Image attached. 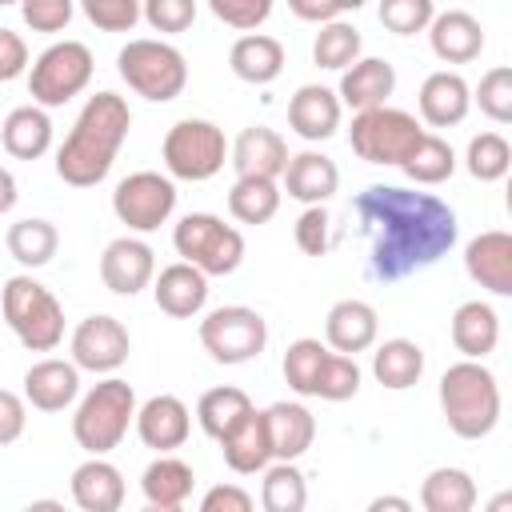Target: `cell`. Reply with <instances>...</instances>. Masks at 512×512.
Returning <instances> with one entry per match:
<instances>
[{
  "label": "cell",
  "mask_w": 512,
  "mask_h": 512,
  "mask_svg": "<svg viewBox=\"0 0 512 512\" xmlns=\"http://www.w3.org/2000/svg\"><path fill=\"white\" fill-rule=\"evenodd\" d=\"M436 0H380V24L396 36H416L432 24Z\"/></svg>",
  "instance_id": "obj_45"
},
{
  "label": "cell",
  "mask_w": 512,
  "mask_h": 512,
  "mask_svg": "<svg viewBox=\"0 0 512 512\" xmlns=\"http://www.w3.org/2000/svg\"><path fill=\"white\" fill-rule=\"evenodd\" d=\"M372 376H376L384 388H392V392L412 388V384L424 376V348H420L416 340H404V336L384 340V344L372 352Z\"/></svg>",
  "instance_id": "obj_33"
},
{
  "label": "cell",
  "mask_w": 512,
  "mask_h": 512,
  "mask_svg": "<svg viewBox=\"0 0 512 512\" xmlns=\"http://www.w3.org/2000/svg\"><path fill=\"white\" fill-rule=\"evenodd\" d=\"M356 392H360V364H356V356L328 352L324 364H320V376H316V392L312 396L340 404V400H352Z\"/></svg>",
  "instance_id": "obj_43"
},
{
  "label": "cell",
  "mask_w": 512,
  "mask_h": 512,
  "mask_svg": "<svg viewBox=\"0 0 512 512\" xmlns=\"http://www.w3.org/2000/svg\"><path fill=\"white\" fill-rule=\"evenodd\" d=\"M332 4H336V12H360L368 0H332Z\"/></svg>",
  "instance_id": "obj_57"
},
{
  "label": "cell",
  "mask_w": 512,
  "mask_h": 512,
  "mask_svg": "<svg viewBox=\"0 0 512 512\" xmlns=\"http://www.w3.org/2000/svg\"><path fill=\"white\" fill-rule=\"evenodd\" d=\"M264 428L272 444V460H300L316 440V420L296 400H276L264 408Z\"/></svg>",
  "instance_id": "obj_25"
},
{
  "label": "cell",
  "mask_w": 512,
  "mask_h": 512,
  "mask_svg": "<svg viewBox=\"0 0 512 512\" xmlns=\"http://www.w3.org/2000/svg\"><path fill=\"white\" fill-rule=\"evenodd\" d=\"M376 332H380V320H376V308L368 300H336L324 316V340L332 352H344V356H356V352H368L376 344Z\"/></svg>",
  "instance_id": "obj_19"
},
{
  "label": "cell",
  "mask_w": 512,
  "mask_h": 512,
  "mask_svg": "<svg viewBox=\"0 0 512 512\" xmlns=\"http://www.w3.org/2000/svg\"><path fill=\"white\" fill-rule=\"evenodd\" d=\"M24 68H28V44H24V36L12 32V28H0V84L24 76Z\"/></svg>",
  "instance_id": "obj_51"
},
{
  "label": "cell",
  "mask_w": 512,
  "mask_h": 512,
  "mask_svg": "<svg viewBox=\"0 0 512 512\" xmlns=\"http://www.w3.org/2000/svg\"><path fill=\"white\" fill-rule=\"evenodd\" d=\"M328 352L332 348L312 340V336H300V340L288 344V352H284V380H288V388L296 396H312L316 392V376H320V364H324Z\"/></svg>",
  "instance_id": "obj_42"
},
{
  "label": "cell",
  "mask_w": 512,
  "mask_h": 512,
  "mask_svg": "<svg viewBox=\"0 0 512 512\" xmlns=\"http://www.w3.org/2000/svg\"><path fill=\"white\" fill-rule=\"evenodd\" d=\"M24 424H28L24 396L0 388V448H4V444H16V440L24 436Z\"/></svg>",
  "instance_id": "obj_52"
},
{
  "label": "cell",
  "mask_w": 512,
  "mask_h": 512,
  "mask_svg": "<svg viewBox=\"0 0 512 512\" xmlns=\"http://www.w3.org/2000/svg\"><path fill=\"white\" fill-rule=\"evenodd\" d=\"M0 140L8 148V156L16 160H40L52 148V120L48 108L40 104H20L8 112V120L0 124Z\"/></svg>",
  "instance_id": "obj_32"
},
{
  "label": "cell",
  "mask_w": 512,
  "mask_h": 512,
  "mask_svg": "<svg viewBox=\"0 0 512 512\" xmlns=\"http://www.w3.org/2000/svg\"><path fill=\"white\" fill-rule=\"evenodd\" d=\"M464 164H468V176L480 180V184H496L508 176L512 168V148L500 132H480L468 140V152H464Z\"/></svg>",
  "instance_id": "obj_41"
},
{
  "label": "cell",
  "mask_w": 512,
  "mask_h": 512,
  "mask_svg": "<svg viewBox=\"0 0 512 512\" xmlns=\"http://www.w3.org/2000/svg\"><path fill=\"white\" fill-rule=\"evenodd\" d=\"M76 0H20V16L32 32H64L72 24Z\"/></svg>",
  "instance_id": "obj_50"
},
{
  "label": "cell",
  "mask_w": 512,
  "mask_h": 512,
  "mask_svg": "<svg viewBox=\"0 0 512 512\" xmlns=\"http://www.w3.org/2000/svg\"><path fill=\"white\" fill-rule=\"evenodd\" d=\"M396 92V68L384 56H356L344 72H340V104H348L352 112L388 104V96Z\"/></svg>",
  "instance_id": "obj_20"
},
{
  "label": "cell",
  "mask_w": 512,
  "mask_h": 512,
  "mask_svg": "<svg viewBox=\"0 0 512 512\" xmlns=\"http://www.w3.org/2000/svg\"><path fill=\"white\" fill-rule=\"evenodd\" d=\"M260 504H264L268 512H300V508L308 504V484H304V472L296 468V460L264 464Z\"/></svg>",
  "instance_id": "obj_38"
},
{
  "label": "cell",
  "mask_w": 512,
  "mask_h": 512,
  "mask_svg": "<svg viewBox=\"0 0 512 512\" xmlns=\"http://www.w3.org/2000/svg\"><path fill=\"white\" fill-rule=\"evenodd\" d=\"M68 348H72V364H76L80 372L112 376V372L128 360V352H132V336H128V328H124L116 316L96 312V316H84V320L76 324Z\"/></svg>",
  "instance_id": "obj_13"
},
{
  "label": "cell",
  "mask_w": 512,
  "mask_h": 512,
  "mask_svg": "<svg viewBox=\"0 0 512 512\" xmlns=\"http://www.w3.org/2000/svg\"><path fill=\"white\" fill-rule=\"evenodd\" d=\"M352 208L368 240V276L380 284H396L440 264L460 236L456 212L432 192L372 184L356 196Z\"/></svg>",
  "instance_id": "obj_1"
},
{
  "label": "cell",
  "mask_w": 512,
  "mask_h": 512,
  "mask_svg": "<svg viewBox=\"0 0 512 512\" xmlns=\"http://www.w3.org/2000/svg\"><path fill=\"white\" fill-rule=\"evenodd\" d=\"M288 164V144L276 128H264V124H252L236 136L232 144V168L236 176H264V180H280Z\"/></svg>",
  "instance_id": "obj_26"
},
{
  "label": "cell",
  "mask_w": 512,
  "mask_h": 512,
  "mask_svg": "<svg viewBox=\"0 0 512 512\" xmlns=\"http://www.w3.org/2000/svg\"><path fill=\"white\" fill-rule=\"evenodd\" d=\"M80 8L100 32H132L140 20V0H80Z\"/></svg>",
  "instance_id": "obj_48"
},
{
  "label": "cell",
  "mask_w": 512,
  "mask_h": 512,
  "mask_svg": "<svg viewBox=\"0 0 512 512\" xmlns=\"http://www.w3.org/2000/svg\"><path fill=\"white\" fill-rule=\"evenodd\" d=\"M0 312L28 352H52L64 340L60 300L32 276H12L0 292Z\"/></svg>",
  "instance_id": "obj_6"
},
{
  "label": "cell",
  "mask_w": 512,
  "mask_h": 512,
  "mask_svg": "<svg viewBox=\"0 0 512 512\" xmlns=\"http://www.w3.org/2000/svg\"><path fill=\"white\" fill-rule=\"evenodd\" d=\"M288 8H292V16H300L308 24H324V20H336L340 16L332 0H288Z\"/></svg>",
  "instance_id": "obj_54"
},
{
  "label": "cell",
  "mask_w": 512,
  "mask_h": 512,
  "mask_svg": "<svg viewBox=\"0 0 512 512\" xmlns=\"http://www.w3.org/2000/svg\"><path fill=\"white\" fill-rule=\"evenodd\" d=\"M280 176H284V192H288L292 200H300V204H324V200H332L336 188H340V168H336V160L324 156V152H316V148L288 156V164H284Z\"/></svg>",
  "instance_id": "obj_24"
},
{
  "label": "cell",
  "mask_w": 512,
  "mask_h": 512,
  "mask_svg": "<svg viewBox=\"0 0 512 512\" xmlns=\"http://www.w3.org/2000/svg\"><path fill=\"white\" fill-rule=\"evenodd\" d=\"M132 424H136V436H140L144 448H152V452H176L188 440V432H192V412H188V404L180 396L160 392V396H152V400H144L136 408V420Z\"/></svg>",
  "instance_id": "obj_15"
},
{
  "label": "cell",
  "mask_w": 512,
  "mask_h": 512,
  "mask_svg": "<svg viewBox=\"0 0 512 512\" xmlns=\"http://www.w3.org/2000/svg\"><path fill=\"white\" fill-rule=\"evenodd\" d=\"M472 100L480 104V112L492 120V124H508L512 120V68L508 64H496L480 76Z\"/></svg>",
  "instance_id": "obj_44"
},
{
  "label": "cell",
  "mask_w": 512,
  "mask_h": 512,
  "mask_svg": "<svg viewBox=\"0 0 512 512\" xmlns=\"http://www.w3.org/2000/svg\"><path fill=\"white\" fill-rule=\"evenodd\" d=\"M92 72H96V60H92V48L88 44H80V40H56V44H48L32 60L28 96L40 108H60V104H68L72 96H80L88 88Z\"/></svg>",
  "instance_id": "obj_8"
},
{
  "label": "cell",
  "mask_w": 512,
  "mask_h": 512,
  "mask_svg": "<svg viewBox=\"0 0 512 512\" xmlns=\"http://www.w3.org/2000/svg\"><path fill=\"white\" fill-rule=\"evenodd\" d=\"M136 420V392L120 376H104L92 384L72 416V436L88 456H108L132 428Z\"/></svg>",
  "instance_id": "obj_4"
},
{
  "label": "cell",
  "mask_w": 512,
  "mask_h": 512,
  "mask_svg": "<svg viewBox=\"0 0 512 512\" xmlns=\"http://www.w3.org/2000/svg\"><path fill=\"white\" fill-rule=\"evenodd\" d=\"M464 272L492 296H512V232L488 228L472 236L464 248Z\"/></svg>",
  "instance_id": "obj_16"
},
{
  "label": "cell",
  "mask_w": 512,
  "mask_h": 512,
  "mask_svg": "<svg viewBox=\"0 0 512 512\" xmlns=\"http://www.w3.org/2000/svg\"><path fill=\"white\" fill-rule=\"evenodd\" d=\"M160 156H164L168 176L200 184V180H212V176L224 168V160H228V140H224V128H220V124L188 116V120H176V124L168 128Z\"/></svg>",
  "instance_id": "obj_10"
},
{
  "label": "cell",
  "mask_w": 512,
  "mask_h": 512,
  "mask_svg": "<svg viewBox=\"0 0 512 512\" xmlns=\"http://www.w3.org/2000/svg\"><path fill=\"white\" fill-rule=\"evenodd\" d=\"M244 412H252V400H248V392L236 388V384L208 388V392L196 400V420H200L204 436H212V440H220Z\"/></svg>",
  "instance_id": "obj_37"
},
{
  "label": "cell",
  "mask_w": 512,
  "mask_h": 512,
  "mask_svg": "<svg viewBox=\"0 0 512 512\" xmlns=\"http://www.w3.org/2000/svg\"><path fill=\"white\" fill-rule=\"evenodd\" d=\"M368 508H372V512H384V508H396V512H408L412 504H408L404 496H376V500H372Z\"/></svg>",
  "instance_id": "obj_56"
},
{
  "label": "cell",
  "mask_w": 512,
  "mask_h": 512,
  "mask_svg": "<svg viewBox=\"0 0 512 512\" xmlns=\"http://www.w3.org/2000/svg\"><path fill=\"white\" fill-rule=\"evenodd\" d=\"M424 136L420 120L404 108H392V104H376V108H364L352 116V128H348V144L360 160L368 164H404V156L416 148V140Z\"/></svg>",
  "instance_id": "obj_9"
},
{
  "label": "cell",
  "mask_w": 512,
  "mask_h": 512,
  "mask_svg": "<svg viewBox=\"0 0 512 512\" xmlns=\"http://www.w3.org/2000/svg\"><path fill=\"white\" fill-rule=\"evenodd\" d=\"M72 500L84 512H116L124 504V476L112 460L88 456L72 468Z\"/></svg>",
  "instance_id": "obj_28"
},
{
  "label": "cell",
  "mask_w": 512,
  "mask_h": 512,
  "mask_svg": "<svg viewBox=\"0 0 512 512\" xmlns=\"http://www.w3.org/2000/svg\"><path fill=\"white\" fill-rule=\"evenodd\" d=\"M8 4H20V0H0V8H8Z\"/></svg>",
  "instance_id": "obj_58"
},
{
  "label": "cell",
  "mask_w": 512,
  "mask_h": 512,
  "mask_svg": "<svg viewBox=\"0 0 512 512\" xmlns=\"http://www.w3.org/2000/svg\"><path fill=\"white\" fill-rule=\"evenodd\" d=\"M116 72H120V80H124L136 96H144V100H152V104L176 100V96L184 92V84H188L184 52H180L176 44H168V40H148V36L128 40V44L120 48Z\"/></svg>",
  "instance_id": "obj_5"
},
{
  "label": "cell",
  "mask_w": 512,
  "mask_h": 512,
  "mask_svg": "<svg viewBox=\"0 0 512 512\" xmlns=\"http://www.w3.org/2000/svg\"><path fill=\"white\" fill-rule=\"evenodd\" d=\"M200 344L216 364H248L268 344V324L256 308L224 304L200 320Z\"/></svg>",
  "instance_id": "obj_11"
},
{
  "label": "cell",
  "mask_w": 512,
  "mask_h": 512,
  "mask_svg": "<svg viewBox=\"0 0 512 512\" xmlns=\"http://www.w3.org/2000/svg\"><path fill=\"white\" fill-rule=\"evenodd\" d=\"M228 68L244 84H272L284 72V44L264 32H244L228 52Z\"/></svg>",
  "instance_id": "obj_30"
},
{
  "label": "cell",
  "mask_w": 512,
  "mask_h": 512,
  "mask_svg": "<svg viewBox=\"0 0 512 512\" xmlns=\"http://www.w3.org/2000/svg\"><path fill=\"white\" fill-rule=\"evenodd\" d=\"M452 344L468 360H484L488 352H496V344H500V316H496V308L484 304V300H464L452 312Z\"/></svg>",
  "instance_id": "obj_31"
},
{
  "label": "cell",
  "mask_w": 512,
  "mask_h": 512,
  "mask_svg": "<svg viewBox=\"0 0 512 512\" xmlns=\"http://www.w3.org/2000/svg\"><path fill=\"white\" fill-rule=\"evenodd\" d=\"M228 212L240 224H268L280 212V188L276 180L264 176H236L232 192H228Z\"/></svg>",
  "instance_id": "obj_36"
},
{
  "label": "cell",
  "mask_w": 512,
  "mask_h": 512,
  "mask_svg": "<svg viewBox=\"0 0 512 512\" xmlns=\"http://www.w3.org/2000/svg\"><path fill=\"white\" fill-rule=\"evenodd\" d=\"M416 104H420L424 124H432V128H452V124H460V120L468 116V108H472V88H468V80H464L460 72L440 68V72L424 76Z\"/></svg>",
  "instance_id": "obj_23"
},
{
  "label": "cell",
  "mask_w": 512,
  "mask_h": 512,
  "mask_svg": "<svg viewBox=\"0 0 512 512\" xmlns=\"http://www.w3.org/2000/svg\"><path fill=\"white\" fill-rule=\"evenodd\" d=\"M4 244H8V256H12L16 264H24V268H44V264L56 256V248H60V232H56L52 220L24 216V220H16V224L8 228Z\"/></svg>",
  "instance_id": "obj_34"
},
{
  "label": "cell",
  "mask_w": 512,
  "mask_h": 512,
  "mask_svg": "<svg viewBox=\"0 0 512 512\" xmlns=\"http://www.w3.org/2000/svg\"><path fill=\"white\" fill-rule=\"evenodd\" d=\"M292 236H296V248L304 256H324L328 244H332V216H328V208L324 204H304Z\"/></svg>",
  "instance_id": "obj_46"
},
{
  "label": "cell",
  "mask_w": 512,
  "mask_h": 512,
  "mask_svg": "<svg viewBox=\"0 0 512 512\" xmlns=\"http://www.w3.org/2000/svg\"><path fill=\"white\" fill-rule=\"evenodd\" d=\"M340 112H344V104H340V96L332 88H324V84H300L296 96L288 100V128L300 140L320 144V140L336 136Z\"/></svg>",
  "instance_id": "obj_18"
},
{
  "label": "cell",
  "mask_w": 512,
  "mask_h": 512,
  "mask_svg": "<svg viewBox=\"0 0 512 512\" xmlns=\"http://www.w3.org/2000/svg\"><path fill=\"white\" fill-rule=\"evenodd\" d=\"M220 452L224 464L240 476L264 472V464H272V444H268V428H264V412H244L224 436H220Z\"/></svg>",
  "instance_id": "obj_27"
},
{
  "label": "cell",
  "mask_w": 512,
  "mask_h": 512,
  "mask_svg": "<svg viewBox=\"0 0 512 512\" xmlns=\"http://www.w3.org/2000/svg\"><path fill=\"white\" fill-rule=\"evenodd\" d=\"M80 396V368L72 360H36L24 372V404L40 412H64Z\"/></svg>",
  "instance_id": "obj_21"
},
{
  "label": "cell",
  "mask_w": 512,
  "mask_h": 512,
  "mask_svg": "<svg viewBox=\"0 0 512 512\" xmlns=\"http://www.w3.org/2000/svg\"><path fill=\"white\" fill-rule=\"evenodd\" d=\"M112 212L128 232H156L176 212V184L160 172H132L116 184Z\"/></svg>",
  "instance_id": "obj_12"
},
{
  "label": "cell",
  "mask_w": 512,
  "mask_h": 512,
  "mask_svg": "<svg viewBox=\"0 0 512 512\" xmlns=\"http://www.w3.org/2000/svg\"><path fill=\"white\" fill-rule=\"evenodd\" d=\"M404 176L412 180V184H444L452 172H456V152H452V144L444 140V136H432V132H424L420 140H416V148L404 156Z\"/></svg>",
  "instance_id": "obj_39"
},
{
  "label": "cell",
  "mask_w": 512,
  "mask_h": 512,
  "mask_svg": "<svg viewBox=\"0 0 512 512\" xmlns=\"http://www.w3.org/2000/svg\"><path fill=\"white\" fill-rule=\"evenodd\" d=\"M156 276V252L136 236H116L100 252V280L116 296H136Z\"/></svg>",
  "instance_id": "obj_14"
},
{
  "label": "cell",
  "mask_w": 512,
  "mask_h": 512,
  "mask_svg": "<svg viewBox=\"0 0 512 512\" xmlns=\"http://www.w3.org/2000/svg\"><path fill=\"white\" fill-rule=\"evenodd\" d=\"M172 244L180 260L196 264L204 276H232L244 264V236L240 228L224 224L212 212H188L172 228Z\"/></svg>",
  "instance_id": "obj_7"
},
{
  "label": "cell",
  "mask_w": 512,
  "mask_h": 512,
  "mask_svg": "<svg viewBox=\"0 0 512 512\" xmlns=\"http://www.w3.org/2000/svg\"><path fill=\"white\" fill-rule=\"evenodd\" d=\"M200 512H252V496L236 484H216L204 492Z\"/></svg>",
  "instance_id": "obj_53"
},
{
  "label": "cell",
  "mask_w": 512,
  "mask_h": 512,
  "mask_svg": "<svg viewBox=\"0 0 512 512\" xmlns=\"http://www.w3.org/2000/svg\"><path fill=\"white\" fill-rule=\"evenodd\" d=\"M440 408L460 440H484L500 424V384L480 360H456L440 376Z\"/></svg>",
  "instance_id": "obj_3"
},
{
  "label": "cell",
  "mask_w": 512,
  "mask_h": 512,
  "mask_svg": "<svg viewBox=\"0 0 512 512\" xmlns=\"http://www.w3.org/2000/svg\"><path fill=\"white\" fill-rule=\"evenodd\" d=\"M140 16L148 20V28L156 32H188L196 20V0H140Z\"/></svg>",
  "instance_id": "obj_47"
},
{
  "label": "cell",
  "mask_w": 512,
  "mask_h": 512,
  "mask_svg": "<svg viewBox=\"0 0 512 512\" xmlns=\"http://www.w3.org/2000/svg\"><path fill=\"white\" fill-rule=\"evenodd\" d=\"M272 4L276 0H208L212 16L228 28H240V32H256L272 16Z\"/></svg>",
  "instance_id": "obj_49"
},
{
  "label": "cell",
  "mask_w": 512,
  "mask_h": 512,
  "mask_svg": "<svg viewBox=\"0 0 512 512\" xmlns=\"http://www.w3.org/2000/svg\"><path fill=\"white\" fill-rule=\"evenodd\" d=\"M152 296H156L160 312H168L176 320H192L208 304V276L196 264L176 260V264L160 268V276H152Z\"/></svg>",
  "instance_id": "obj_17"
},
{
  "label": "cell",
  "mask_w": 512,
  "mask_h": 512,
  "mask_svg": "<svg viewBox=\"0 0 512 512\" xmlns=\"http://www.w3.org/2000/svg\"><path fill=\"white\" fill-rule=\"evenodd\" d=\"M356 56H360V32L348 20H324L320 32H316V40H312V60L320 68L344 72Z\"/></svg>",
  "instance_id": "obj_40"
},
{
  "label": "cell",
  "mask_w": 512,
  "mask_h": 512,
  "mask_svg": "<svg viewBox=\"0 0 512 512\" xmlns=\"http://www.w3.org/2000/svg\"><path fill=\"white\" fill-rule=\"evenodd\" d=\"M16 176L8 172V168H0V216H8L12 208H16Z\"/></svg>",
  "instance_id": "obj_55"
},
{
  "label": "cell",
  "mask_w": 512,
  "mask_h": 512,
  "mask_svg": "<svg viewBox=\"0 0 512 512\" xmlns=\"http://www.w3.org/2000/svg\"><path fill=\"white\" fill-rule=\"evenodd\" d=\"M420 504L428 512H472L476 480L464 468H432L420 484Z\"/></svg>",
  "instance_id": "obj_35"
},
{
  "label": "cell",
  "mask_w": 512,
  "mask_h": 512,
  "mask_svg": "<svg viewBox=\"0 0 512 512\" xmlns=\"http://www.w3.org/2000/svg\"><path fill=\"white\" fill-rule=\"evenodd\" d=\"M192 484H196L192 464H184V460L172 456V452H160V456L144 468V476H140L144 500H148L152 508H160V512L180 508V504L192 496Z\"/></svg>",
  "instance_id": "obj_29"
},
{
  "label": "cell",
  "mask_w": 512,
  "mask_h": 512,
  "mask_svg": "<svg viewBox=\"0 0 512 512\" xmlns=\"http://www.w3.org/2000/svg\"><path fill=\"white\" fill-rule=\"evenodd\" d=\"M128 128H132V112L124 96L116 92L88 96L64 144L56 148V176L72 188H96L112 172L116 152L128 140Z\"/></svg>",
  "instance_id": "obj_2"
},
{
  "label": "cell",
  "mask_w": 512,
  "mask_h": 512,
  "mask_svg": "<svg viewBox=\"0 0 512 512\" xmlns=\"http://www.w3.org/2000/svg\"><path fill=\"white\" fill-rule=\"evenodd\" d=\"M424 32H428L432 52L444 64H468V60H476L484 52V28H480V20L472 12H460V8L436 12Z\"/></svg>",
  "instance_id": "obj_22"
}]
</instances>
